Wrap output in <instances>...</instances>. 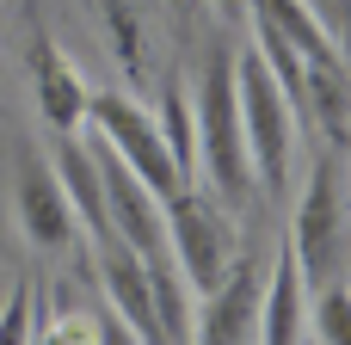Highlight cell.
<instances>
[{
	"label": "cell",
	"mask_w": 351,
	"mask_h": 345,
	"mask_svg": "<svg viewBox=\"0 0 351 345\" xmlns=\"http://www.w3.org/2000/svg\"><path fill=\"white\" fill-rule=\"evenodd\" d=\"M12 198H19V228H25V241H31L37 253H68V247H74L80 222H74V210H68V191H62L56 167H49L37 148L19 154Z\"/></svg>",
	"instance_id": "8992f818"
},
{
	"label": "cell",
	"mask_w": 351,
	"mask_h": 345,
	"mask_svg": "<svg viewBox=\"0 0 351 345\" xmlns=\"http://www.w3.org/2000/svg\"><path fill=\"white\" fill-rule=\"evenodd\" d=\"M315 19H321V31L333 37V43H346V0H302Z\"/></svg>",
	"instance_id": "2e32d148"
},
{
	"label": "cell",
	"mask_w": 351,
	"mask_h": 345,
	"mask_svg": "<svg viewBox=\"0 0 351 345\" xmlns=\"http://www.w3.org/2000/svg\"><path fill=\"white\" fill-rule=\"evenodd\" d=\"M31 86H37V111H43L49 130H62V136L80 130V117H86V86H80L74 62L56 49L49 31L31 37Z\"/></svg>",
	"instance_id": "9c48e42d"
},
{
	"label": "cell",
	"mask_w": 351,
	"mask_h": 345,
	"mask_svg": "<svg viewBox=\"0 0 351 345\" xmlns=\"http://www.w3.org/2000/svg\"><path fill=\"white\" fill-rule=\"evenodd\" d=\"M56 179H62V191H68V210H74V222L93 235V241H105L111 235V216H105V185H99V167H93V154H86V142L68 130L62 142H56Z\"/></svg>",
	"instance_id": "30bf717a"
},
{
	"label": "cell",
	"mask_w": 351,
	"mask_h": 345,
	"mask_svg": "<svg viewBox=\"0 0 351 345\" xmlns=\"http://www.w3.org/2000/svg\"><path fill=\"white\" fill-rule=\"evenodd\" d=\"M80 123H93V136L167 204L173 191H185L179 185V173H173V160H167V148H160V130H154V117L142 111V105H130L123 93H86V117Z\"/></svg>",
	"instance_id": "3957f363"
},
{
	"label": "cell",
	"mask_w": 351,
	"mask_h": 345,
	"mask_svg": "<svg viewBox=\"0 0 351 345\" xmlns=\"http://www.w3.org/2000/svg\"><path fill=\"white\" fill-rule=\"evenodd\" d=\"M160 216H167L173 265L185 272V284H191L197 296H210V290L222 284V272L234 265V241H228L222 216H216L210 204H197V191H191V185H185V191H173V198L160 204Z\"/></svg>",
	"instance_id": "5b68a950"
},
{
	"label": "cell",
	"mask_w": 351,
	"mask_h": 345,
	"mask_svg": "<svg viewBox=\"0 0 351 345\" xmlns=\"http://www.w3.org/2000/svg\"><path fill=\"white\" fill-rule=\"evenodd\" d=\"M31 321H37V296H31V284H12V296L0 309V345H31Z\"/></svg>",
	"instance_id": "5bb4252c"
},
{
	"label": "cell",
	"mask_w": 351,
	"mask_h": 345,
	"mask_svg": "<svg viewBox=\"0 0 351 345\" xmlns=\"http://www.w3.org/2000/svg\"><path fill=\"white\" fill-rule=\"evenodd\" d=\"M290 247H296V265H302V284H327L339 278V259H346V198H339V154L327 148L308 173V191L296 204V228H290Z\"/></svg>",
	"instance_id": "277c9868"
},
{
	"label": "cell",
	"mask_w": 351,
	"mask_h": 345,
	"mask_svg": "<svg viewBox=\"0 0 351 345\" xmlns=\"http://www.w3.org/2000/svg\"><path fill=\"white\" fill-rule=\"evenodd\" d=\"M346 278H327V284H315L308 290V321H315V333L321 345H351V315H346Z\"/></svg>",
	"instance_id": "4fadbf2b"
},
{
	"label": "cell",
	"mask_w": 351,
	"mask_h": 345,
	"mask_svg": "<svg viewBox=\"0 0 351 345\" xmlns=\"http://www.w3.org/2000/svg\"><path fill=\"white\" fill-rule=\"evenodd\" d=\"M154 130H160V148H167L179 185H191L197 179V123H191V93L179 80H167V99H160V123Z\"/></svg>",
	"instance_id": "7c38bea8"
},
{
	"label": "cell",
	"mask_w": 351,
	"mask_h": 345,
	"mask_svg": "<svg viewBox=\"0 0 351 345\" xmlns=\"http://www.w3.org/2000/svg\"><path fill=\"white\" fill-rule=\"evenodd\" d=\"M253 6H259V19H265L278 37H290V43H296V56H302L308 68H333V62H346V56H339V43L321 31V19H315L302 0H253Z\"/></svg>",
	"instance_id": "8fae6325"
},
{
	"label": "cell",
	"mask_w": 351,
	"mask_h": 345,
	"mask_svg": "<svg viewBox=\"0 0 351 345\" xmlns=\"http://www.w3.org/2000/svg\"><path fill=\"white\" fill-rule=\"evenodd\" d=\"M222 6H234V0H222Z\"/></svg>",
	"instance_id": "e0dca14e"
},
{
	"label": "cell",
	"mask_w": 351,
	"mask_h": 345,
	"mask_svg": "<svg viewBox=\"0 0 351 345\" xmlns=\"http://www.w3.org/2000/svg\"><path fill=\"white\" fill-rule=\"evenodd\" d=\"M234 99H241V130H247V160H253V185L284 198L290 191V154H296V117L278 93V80L265 74L259 49L234 56Z\"/></svg>",
	"instance_id": "7a4b0ae2"
},
{
	"label": "cell",
	"mask_w": 351,
	"mask_h": 345,
	"mask_svg": "<svg viewBox=\"0 0 351 345\" xmlns=\"http://www.w3.org/2000/svg\"><path fill=\"white\" fill-rule=\"evenodd\" d=\"M191 123H197V167L228 204L253 198V160H247V130H241V99H234V49H210L197 93H191Z\"/></svg>",
	"instance_id": "6da1fadb"
},
{
	"label": "cell",
	"mask_w": 351,
	"mask_h": 345,
	"mask_svg": "<svg viewBox=\"0 0 351 345\" xmlns=\"http://www.w3.org/2000/svg\"><path fill=\"white\" fill-rule=\"evenodd\" d=\"M302 327H308V284H302L296 247L284 241L271 253V272H265V290H259V340L265 345H296Z\"/></svg>",
	"instance_id": "ba28073f"
},
{
	"label": "cell",
	"mask_w": 351,
	"mask_h": 345,
	"mask_svg": "<svg viewBox=\"0 0 351 345\" xmlns=\"http://www.w3.org/2000/svg\"><path fill=\"white\" fill-rule=\"evenodd\" d=\"M93 345H142V340H136L111 309H99V315H93Z\"/></svg>",
	"instance_id": "9a60e30c"
},
{
	"label": "cell",
	"mask_w": 351,
	"mask_h": 345,
	"mask_svg": "<svg viewBox=\"0 0 351 345\" xmlns=\"http://www.w3.org/2000/svg\"><path fill=\"white\" fill-rule=\"evenodd\" d=\"M259 290H265L259 259L228 265L222 284H216L210 302H204V321H191V345H253V327H259Z\"/></svg>",
	"instance_id": "52a82bcc"
}]
</instances>
